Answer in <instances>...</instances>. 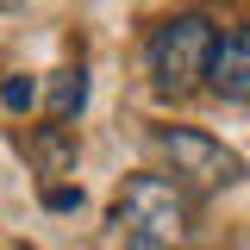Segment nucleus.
<instances>
[{"mask_svg": "<svg viewBox=\"0 0 250 250\" xmlns=\"http://www.w3.org/2000/svg\"><path fill=\"white\" fill-rule=\"evenodd\" d=\"M82 106H88V69H82V62H75V69H57L50 88H44V113L57 125H69Z\"/></svg>", "mask_w": 250, "mask_h": 250, "instance_id": "6", "label": "nucleus"}, {"mask_svg": "<svg viewBox=\"0 0 250 250\" xmlns=\"http://www.w3.org/2000/svg\"><path fill=\"white\" fill-rule=\"evenodd\" d=\"M19 150L31 156V169L50 182V175H69L75 169V156H82V144H75V131L69 125H31V131H19Z\"/></svg>", "mask_w": 250, "mask_h": 250, "instance_id": "5", "label": "nucleus"}, {"mask_svg": "<svg viewBox=\"0 0 250 250\" xmlns=\"http://www.w3.org/2000/svg\"><path fill=\"white\" fill-rule=\"evenodd\" d=\"M44 207L50 213H75L82 207V188H44Z\"/></svg>", "mask_w": 250, "mask_h": 250, "instance_id": "8", "label": "nucleus"}, {"mask_svg": "<svg viewBox=\"0 0 250 250\" xmlns=\"http://www.w3.org/2000/svg\"><path fill=\"white\" fill-rule=\"evenodd\" d=\"M13 6H25V0H0V13H13Z\"/></svg>", "mask_w": 250, "mask_h": 250, "instance_id": "9", "label": "nucleus"}, {"mask_svg": "<svg viewBox=\"0 0 250 250\" xmlns=\"http://www.w3.org/2000/svg\"><path fill=\"white\" fill-rule=\"evenodd\" d=\"M213 19L207 13H175L144 38V75L163 100H188L194 88H207V57H213Z\"/></svg>", "mask_w": 250, "mask_h": 250, "instance_id": "2", "label": "nucleus"}, {"mask_svg": "<svg viewBox=\"0 0 250 250\" xmlns=\"http://www.w3.org/2000/svg\"><path fill=\"white\" fill-rule=\"evenodd\" d=\"M113 231H119V250H188L194 244V194H182L163 169L125 175L113 194Z\"/></svg>", "mask_w": 250, "mask_h": 250, "instance_id": "1", "label": "nucleus"}, {"mask_svg": "<svg viewBox=\"0 0 250 250\" xmlns=\"http://www.w3.org/2000/svg\"><path fill=\"white\" fill-rule=\"evenodd\" d=\"M207 94L231 100V106H250V19L225 25L213 38V57H207Z\"/></svg>", "mask_w": 250, "mask_h": 250, "instance_id": "4", "label": "nucleus"}, {"mask_svg": "<svg viewBox=\"0 0 250 250\" xmlns=\"http://www.w3.org/2000/svg\"><path fill=\"white\" fill-rule=\"evenodd\" d=\"M31 100H38V82H25V75H6V82H0V106H6V113H25Z\"/></svg>", "mask_w": 250, "mask_h": 250, "instance_id": "7", "label": "nucleus"}, {"mask_svg": "<svg viewBox=\"0 0 250 250\" xmlns=\"http://www.w3.org/2000/svg\"><path fill=\"white\" fill-rule=\"evenodd\" d=\"M150 150L163 163V175L182 188V194H194V200H207V194H219V188H231L244 175L238 150H225L213 131H200V125H156Z\"/></svg>", "mask_w": 250, "mask_h": 250, "instance_id": "3", "label": "nucleus"}]
</instances>
